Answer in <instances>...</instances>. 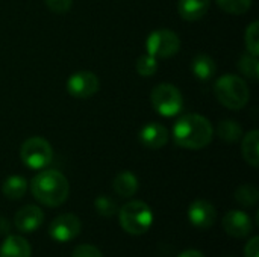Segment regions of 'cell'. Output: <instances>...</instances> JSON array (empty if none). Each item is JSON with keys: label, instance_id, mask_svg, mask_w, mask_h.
<instances>
[{"label": "cell", "instance_id": "obj_4", "mask_svg": "<svg viewBox=\"0 0 259 257\" xmlns=\"http://www.w3.org/2000/svg\"><path fill=\"white\" fill-rule=\"evenodd\" d=\"M118 221L126 233L132 236L144 235L153 224V212L144 201L134 200L121 206Z\"/></svg>", "mask_w": 259, "mask_h": 257}, {"label": "cell", "instance_id": "obj_6", "mask_svg": "<svg viewBox=\"0 0 259 257\" xmlns=\"http://www.w3.org/2000/svg\"><path fill=\"white\" fill-rule=\"evenodd\" d=\"M20 158L23 164L30 170H42L53 159V148L41 136L29 138L23 142L20 148Z\"/></svg>", "mask_w": 259, "mask_h": 257}, {"label": "cell", "instance_id": "obj_16", "mask_svg": "<svg viewBox=\"0 0 259 257\" xmlns=\"http://www.w3.org/2000/svg\"><path fill=\"white\" fill-rule=\"evenodd\" d=\"M114 192L121 198H131L138 191V179L132 171H121L114 177Z\"/></svg>", "mask_w": 259, "mask_h": 257}, {"label": "cell", "instance_id": "obj_17", "mask_svg": "<svg viewBox=\"0 0 259 257\" xmlns=\"http://www.w3.org/2000/svg\"><path fill=\"white\" fill-rule=\"evenodd\" d=\"M191 71L196 79L202 82L211 80L217 73V64L209 55H197L191 62Z\"/></svg>", "mask_w": 259, "mask_h": 257}, {"label": "cell", "instance_id": "obj_8", "mask_svg": "<svg viewBox=\"0 0 259 257\" xmlns=\"http://www.w3.org/2000/svg\"><path fill=\"white\" fill-rule=\"evenodd\" d=\"M99 77L93 71H76L67 80V91L71 97L87 100L99 91Z\"/></svg>", "mask_w": 259, "mask_h": 257}, {"label": "cell", "instance_id": "obj_11", "mask_svg": "<svg viewBox=\"0 0 259 257\" xmlns=\"http://www.w3.org/2000/svg\"><path fill=\"white\" fill-rule=\"evenodd\" d=\"M217 211L208 200H196L188 208V220L196 229H211L215 223Z\"/></svg>", "mask_w": 259, "mask_h": 257}, {"label": "cell", "instance_id": "obj_28", "mask_svg": "<svg viewBox=\"0 0 259 257\" xmlns=\"http://www.w3.org/2000/svg\"><path fill=\"white\" fill-rule=\"evenodd\" d=\"M47 8L55 14H65L70 11L73 0H44Z\"/></svg>", "mask_w": 259, "mask_h": 257}, {"label": "cell", "instance_id": "obj_12", "mask_svg": "<svg viewBox=\"0 0 259 257\" xmlns=\"http://www.w3.org/2000/svg\"><path fill=\"white\" fill-rule=\"evenodd\" d=\"M168 136L170 135H168V130L165 129V126H162L156 121L144 124L138 133L140 142L146 148H150V150H159V148L165 147L168 142Z\"/></svg>", "mask_w": 259, "mask_h": 257}, {"label": "cell", "instance_id": "obj_19", "mask_svg": "<svg viewBox=\"0 0 259 257\" xmlns=\"http://www.w3.org/2000/svg\"><path fill=\"white\" fill-rule=\"evenodd\" d=\"M27 180L23 176H9L8 179L3 180L2 185V194L8 200H20L26 195L27 192Z\"/></svg>", "mask_w": 259, "mask_h": 257}, {"label": "cell", "instance_id": "obj_2", "mask_svg": "<svg viewBox=\"0 0 259 257\" xmlns=\"http://www.w3.org/2000/svg\"><path fill=\"white\" fill-rule=\"evenodd\" d=\"M30 192L41 204L47 208H58L67 201L70 183L61 171L42 170L30 180Z\"/></svg>", "mask_w": 259, "mask_h": 257}, {"label": "cell", "instance_id": "obj_7", "mask_svg": "<svg viewBox=\"0 0 259 257\" xmlns=\"http://www.w3.org/2000/svg\"><path fill=\"white\" fill-rule=\"evenodd\" d=\"M146 50L156 59H167L181 50V39L173 30L158 29L149 33L146 39Z\"/></svg>", "mask_w": 259, "mask_h": 257}, {"label": "cell", "instance_id": "obj_20", "mask_svg": "<svg viewBox=\"0 0 259 257\" xmlns=\"http://www.w3.org/2000/svg\"><path fill=\"white\" fill-rule=\"evenodd\" d=\"M217 135L222 141L234 144L243 138V127L235 120H223L217 126Z\"/></svg>", "mask_w": 259, "mask_h": 257}, {"label": "cell", "instance_id": "obj_18", "mask_svg": "<svg viewBox=\"0 0 259 257\" xmlns=\"http://www.w3.org/2000/svg\"><path fill=\"white\" fill-rule=\"evenodd\" d=\"M241 153L244 161L253 167L258 168L259 165V132L258 130H250L247 135L243 136V144H241Z\"/></svg>", "mask_w": 259, "mask_h": 257}, {"label": "cell", "instance_id": "obj_15", "mask_svg": "<svg viewBox=\"0 0 259 257\" xmlns=\"http://www.w3.org/2000/svg\"><path fill=\"white\" fill-rule=\"evenodd\" d=\"M30 244L21 236L9 235L0 245V257H30Z\"/></svg>", "mask_w": 259, "mask_h": 257}, {"label": "cell", "instance_id": "obj_24", "mask_svg": "<svg viewBox=\"0 0 259 257\" xmlns=\"http://www.w3.org/2000/svg\"><path fill=\"white\" fill-rule=\"evenodd\" d=\"M215 2L220 6V9L232 15H243L252 6V0H215Z\"/></svg>", "mask_w": 259, "mask_h": 257}, {"label": "cell", "instance_id": "obj_14", "mask_svg": "<svg viewBox=\"0 0 259 257\" xmlns=\"http://www.w3.org/2000/svg\"><path fill=\"white\" fill-rule=\"evenodd\" d=\"M209 5L211 0H179L178 11L185 21H197L206 15Z\"/></svg>", "mask_w": 259, "mask_h": 257}, {"label": "cell", "instance_id": "obj_29", "mask_svg": "<svg viewBox=\"0 0 259 257\" xmlns=\"http://www.w3.org/2000/svg\"><path fill=\"white\" fill-rule=\"evenodd\" d=\"M244 257H259V238L253 236L244 248Z\"/></svg>", "mask_w": 259, "mask_h": 257}, {"label": "cell", "instance_id": "obj_22", "mask_svg": "<svg viewBox=\"0 0 259 257\" xmlns=\"http://www.w3.org/2000/svg\"><path fill=\"white\" fill-rule=\"evenodd\" d=\"M238 68L240 71L250 80H258L259 79V62L258 56H253L250 53H246L240 58L238 61Z\"/></svg>", "mask_w": 259, "mask_h": 257}, {"label": "cell", "instance_id": "obj_13", "mask_svg": "<svg viewBox=\"0 0 259 257\" xmlns=\"http://www.w3.org/2000/svg\"><path fill=\"white\" fill-rule=\"evenodd\" d=\"M42 221H44V212L41 211V208H38L35 204L23 206L21 209L17 211V214L14 217L15 229L23 233L35 232L36 229H39Z\"/></svg>", "mask_w": 259, "mask_h": 257}, {"label": "cell", "instance_id": "obj_9", "mask_svg": "<svg viewBox=\"0 0 259 257\" xmlns=\"http://www.w3.org/2000/svg\"><path fill=\"white\" fill-rule=\"evenodd\" d=\"M82 229L80 220L74 214H61L49 226V235L56 242H70L79 236Z\"/></svg>", "mask_w": 259, "mask_h": 257}, {"label": "cell", "instance_id": "obj_21", "mask_svg": "<svg viewBox=\"0 0 259 257\" xmlns=\"http://www.w3.org/2000/svg\"><path fill=\"white\" fill-rule=\"evenodd\" d=\"M234 197H235V201L238 204H241L243 208H253L258 203L259 191L255 185L246 183V185H241L237 188Z\"/></svg>", "mask_w": 259, "mask_h": 257}, {"label": "cell", "instance_id": "obj_26", "mask_svg": "<svg viewBox=\"0 0 259 257\" xmlns=\"http://www.w3.org/2000/svg\"><path fill=\"white\" fill-rule=\"evenodd\" d=\"M94 208H96V212L100 215V217H105V218H111L117 214L118 208H117V203L108 197V195H100L96 198L94 201Z\"/></svg>", "mask_w": 259, "mask_h": 257}, {"label": "cell", "instance_id": "obj_5", "mask_svg": "<svg viewBox=\"0 0 259 257\" xmlns=\"http://www.w3.org/2000/svg\"><path fill=\"white\" fill-rule=\"evenodd\" d=\"M150 103L153 109L165 118L176 117L184 109L182 92L171 83L156 85L150 92Z\"/></svg>", "mask_w": 259, "mask_h": 257}, {"label": "cell", "instance_id": "obj_23", "mask_svg": "<svg viewBox=\"0 0 259 257\" xmlns=\"http://www.w3.org/2000/svg\"><path fill=\"white\" fill-rule=\"evenodd\" d=\"M135 68H137V73L143 77H152L156 71H158V59L153 58L152 55L146 53V55H141L138 59H137V64H135Z\"/></svg>", "mask_w": 259, "mask_h": 257}, {"label": "cell", "instance_id": "obj_31", "mask_svg": "<svg viewBox=\"0 0 259 257\" xmlns=\"http://www.w3.org/2000/svg\"><path fill=\"white\" fill-rule=\"evenodd\" d=\"M178 257H205V254L200 253L199 250H185L184 253H181Z\"/></svg>", "mask_w": 259, "mask_h": 257}, {"label": "cell", "instance_id": "obj_25", "mask_svg": "<svg viewBox=\"0 0 259 257\" xmlns=\"http://www.w3.org/2000/svg\"><path fill=\"white\" fill-rule=\"evenodd\" d=\"M244 42H246V48L247 53L258 56L259 55V23L258 21H252L244 33Z\"/></svg>", "mask_w": 259, "mask_h": 257}, {"label": "cell", "instance_id": "obj_27", "mask_svg": "<svg viewBox=\"0 0 259 257\" xmlns=\"http://www.w3.org/2000/svg\"><path fill=\"white\" fill-rule=\"evenodd\" d=\"M71 257H103V254L100 253L97 247L90 245V244H82L73 250Z\"/></svg>", "mask_w": 259, "mask_h": 257}, {"label": "cell", "instance_id": "obj_1", "mask_svg": "<svg viewBox=\"0 0 259 257\" xmlns=\"http://www.w3.org/2000/svg\"><path fill=\"white\" fill-rule=\"evenodd\" d=\"M171 135L178 147L187 150H202L211 144L214 129L209 120L203 115L187 114L175 123Z\"/></svg>", "mask_w": 259, "mask_h": 257}, {"label": "cell", "instance_id": "obj_3", "mask_svg": "<svg viewBox=\"0 0 259 257\" xmlns=\"http://www.w3.org/2000/svg\"><path fill=\"white\" fill-rule=\"evenodd\" d=\"M214 94L220 105L228 109H243L250 98V91L244 79L235 74H223L214 83Z\"/></svg>", "mask_w": 259, "mask_h": 257}, {"label": "cell", "instance_id": "obj_10", "mask_svg": "<svg viewBox=\"0 0 259 257\" xmlns=\"http://www.w3.org/2000/svg\"><path fill=\"white\" fill-rule=\"evenodd\" d=\"M222 226H223V230L226 232V235L231 238H235V239L247 238L253 230L252 218L243 211H229L223 217Z\"/></svg>", "mask_w": 259, "mask_h": 257}, {"label": "cell", "instance_id": "obj_30", "mask_svg": "<svg viewBox=\"0 0 259 257\" xmlns=\"http://www.w3.org/2000/svg\"><path fill=\"white\" fill-rule=\"evenodd\" d=\"M11 230V224L6 218L0 217V235H8Z\"/></svg>", "mask_w": 259, "mask_h": 257}]
</instances>
